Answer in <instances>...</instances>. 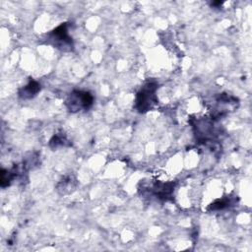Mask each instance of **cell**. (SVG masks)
Here are the masks:
<instances>
[{
    "instance_id": "1",
    "label": "cell",
    "mask_w": 252,
    "mask_h": 252,
    "mask_svg": "<svg viewBox=\"0 0 252 252\" xmlns=\"http://www.w3.org/2000/svg\"><path fill=\"white\" fill-rule=\"evenodd\" d=\"M68 107L72 111L88 109L93 104V96L87 92H74L67 101Z\"/></svg>"
},
{
    "instance_id": "3",
    "label": "cell",
    "mask_w": 252,
    "mask_h": 252,
    "mask_svg": "<svg viewBox=\"0 0 252 252\" xmlns=\"http://www.w3.org/2000/svg\"><path fill=\"white\" fill-rule=\"evenodd\" d=\"M51 40H53L54 44L62 49H65V47L71 45V38L68 34L66 25H61L52 32Z\"/></svg>"
},
{
    "instance_id": "4",
    "label": "cell",
    "mask_w": 252,
    "mask_h": 252,
    "mask_svg": "<svg viewBox=\"0 0 252 252\" xmlns=\"http://www.w3.org/2000/svg\"><path fill=\"white\" fill-rule=\"evenodd\" d=\"M40 90V86L34 82V81H31L24 89H23V92L20 94V95L24 98H27V97H32L38 91Z\"/></svg>"
},
{
    "instance_id": "2",
    "label": "cell",
    "mask_w": 252,
    "mask_h": 252,
    "mask_svg": "<svg viewBox=\"0 0 252 252\" xmlns=\"http://www.w3.org/2000/svg\"><path fill=\"white\" fill-rule=\"evenodd\" d=\"M156 88L157 87L153 83H150L138 94L136 102L139 111H147L155 103Z\"/></svg>"
}]
</instances>
